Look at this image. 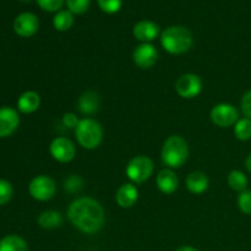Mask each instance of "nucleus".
Segmentation results:
<instances>
[{"label":"nucleus","instance_id":"nucleus-1","mask_svg":"<svg viewBox=\"0 0 251 251\" xmlns=\"http://www.w3.org/2000/svg\"><path fill=\"white\" fill-rule=\"evenodd\" d=\"M68 218L75 228L86 234L100 232L105 221L104 210L92 198H78L68 208Z\"/></svg>","mask_w":251,"mask_h":251},{"label":"nucleus","instance_id":"nucleus-2","mask_svg":"<svg viewBox=\"0 0 251 251\" xmlns=\"http://www.w3.org/2000/svg\"><path fill=\"white\" fill-rule=\"evenodd\" d=\"M193 34L183 26H171L161 34V44L169 54H184L193 47Z\"/></svg>","mask_w":251,"mask_h":251},{"label":"nucleus","instance_id":"nucleus-3","mask_svg":"<svg viewBox=\"0 0 251 251\" xmlns=\"http://www.w3.org/2000/svg\"><path fill=\"white\" fill-rule=\"evenodd\" d=\"M189 157V146L185 139L179 135H172L164 141L161 151V158L169 169L180 168Z\"/></svg>","mask_w":251,"mask_h":251},{"label":"nucleus","instance_id":"nucleus-4","mask_svg":"<svg viewBox=\"0 0 251 251\" xmlns=\"http://www.w3.org/2000/svg\"><path fill=\"white\" fill-rule=\"evenodd\" d=\"M75 135L80 146L86 150H95L103 140V129L100 123L91 118L81 119L75 129Z\"/></svg>","mask_w":251,"mask_h":251},{"label":"nucleus","instance_id":"nucleus-5","mask_svg":"<svg viewBox=\"0 0 251 251\" xmlns=\"http://www.w3.org/2000/svg\"><path fill=\"white\" fill-rule=\"evenodd\" d=\"M153 162L147 156H136L126 166V176L132 183L141 184L149 180L153 174Z\"/></svg>","mask_w":251,"mask_h":251},{"label":"nucleus","instance_id":"nucleus-6","mask_svg":"<svg viewBox=\"0 0 251 251\" xmlns=\"http://www.w3.org/2000/svg\"><path fill=\"white\" fill-rule=\"evenodd\" d=\"M29 195L37 201H48L54 198L56 184L53 178L48 176H37L28 185Z\"/></svg>","mask_w":251,"mask_h":251},{"label":"nucleus","instance_id":"nucleus-7","mask_svg":"<svg viewBox=\"0 0 251 251\" xmlns=\"http://www.w3.org/2000/svg\"><path fill=\"white\" fill-rule=\"evenodd\" d=\"M210 118L215 125L220 127H229L239 120V112L229 103H220L211 109Z\"/></svg>","mask_w":251,"mask_h":251},{"label":"nucleus","instance_id":"nucleus-8","mask_svg":"<svg viewBox=\"0 0 251 251\" xmlns=\"http://www.w3.org/2000/svg\"><path fill=\"white\" fill-rule=\"evenodd\" d=\"M49 152H50L51 157L55 159L56 162L60 163H69L73 161L76 156V147L71 140L68 137H55L53 141L50 142L49 146Z\"/></svg>","mask_w":251,"mask_h":251},{"label":"nucleus","instance_id":"nucleus-9","mask_svg":"<svg viewBox=\"0 0 251 251\" xmlns=\"http://www.w3.org/2000/svg\"><path fill=\"white\" fill-rule=\"evenodd\" d=\"M202 90V81L195 74H184L176 80V91L181 98L190 100L200 95Z\"/></svg>","mask_w":251,"mask_h":251},{"label":"nucleus","instance_id":"nucleus-10","mask_svg":"<svg viewBox=\"0 0 251 251\" xmlns=\"http://www.w3.org/2000/svg\"><path fill=\"white\" fill-rule=\"evenodd\" d=\"M39 28L38 17L32 12H22L15 19L14 31L17 36L22 38H28L34 36Z\"/></svg>","mask_w":251,"mask_h":251},{"label":"nucleus","instance_id":"nucleus-11","mask_svg":"<svg viewBox=\"0 0 251 251\" xmlns=\"http://www.w3.org/2000/svg\"><path fill=\"white\" fill-rule=\"evenodd\" d=\"M158 59V51L151 43H141L135 48L132 60L139 68L151 69Z\"/></svg>","mask_w":251,"mask_h":251},{"label":"nucleus","instance_id":"nucleus-12","mask_svg":"<svg viewBox=\"0 0 251 251\" xmlns=\"http://www.w3.org/2000/svg\"><path fill=\"white\" fill-rule=\"evenodd\" d=\"M20 124L19 113L11 107L0 108V137H9L17 130Z\"/></svg>","mask_w":251,"mask_h":251},{"label":"nucleus","instance_id":"nucleus-13","mask_svg":"<svg viewBox=\"0 0 251 251\" xmlns=\"http://www.w3.org/2000/svg\"><path fill=\"white\" fill-rule=\"evenodd\" d=\"M132 34L141 43H150L158 37L159 27L151 20H142L135 25L132 28Z\"/></svg>","mask_w":251,"mask_h":251},{"label":"nucleus","instance_id":"nucleus-14","mask_svg":"<svg viewBox=\"0 0 251 251\" xmlns=\"http://www.w3.org/2000/svg\"><path fill=\"white\" fill-rule=\"evenodd\" d=\"M156 184L161 193L166 194V195H171V194L176 193V190L178 189L179 179L176 174L174 173L173 169L164 168L157 174Z\"/></svg>","mask_w":251,"mask_h":251},{"label":"nucleus","instance_id":"nucleus-15","mask_svg":"<svg viewBox=\"0 0 251 251\" xmlns=\"http://www.w3.org/2000/svg\"><path fill=\"white\" fill-rule=\"evenodd\" d=\"M139 190L132 183H125L118 189L115 200L122 208H130L137 202Z\"/></svg>","mask_w":251,"mask_h":251},{"label":"nucleus","instance_id":"nucleus-16","mask_svg":"<svg viewBox=\"0 0 251 251\" xmlns=\"http://www.w3.org/2000/svg\"><path fill=\"white\" fill-rule=\"evenodd\" d=\"M100 98L93 91H86L78 98L77 108L81 114L83 115H93L100 110Z\"/></svg>","mask_w":251,"mask_h":251},{"label":"nucleus","instance_id":"nucleus-17","mask_svg":"<svg viewBox=\"0 0 251 251\" xmlns=\"http://www.w3.org/2000/svg\"><path fill=\"white\" fill-rule=\"evenodd\" d=\"M185 184L186 188H188V190L191 194L200 195V194L205 193L207 190L208 185H210V180H208L207 176L203 172L195 171L189 174L185 180Z\"/></svg>","mask_w":251,"mask_h":251},{"label":"nucleus","instance_id":"nucleus-18","mask_svg":"<svg viewBox=\"0 0 251 251\" xmlns=\"http://www.w3.org/2000/svg\"><path fill=\"white\" fill-rule=\"evenodd\" d=\"M41 105V97L34 91H26L17 100V109L22 114H32Z\"/></svg>","mask_w":251,"mask_h":251},{"label":"nucleus","instance_id":"nucleus-19","mask_svg":"<svg viewBox=\"0 0 251 251\" xmlns=\"http://www.w3.org/2000/svg\"><path fill=\"white\" fill-rule=\"evenodd\" d=\"M37 222H38L39 227H42L43 229H54L63 225V216L58 211H44L38 216Z\"/></svg>","mask_w":251,"mask_h":251},{"label":"nucleus","instance_id":"nucleus-20","mask_svg":"<svg viewBox=\"0 0 251 251\" xmlns=\"http://www.w3.org/2000/svg\"><path fill=\"white\" fill-rule=\"evenodd\" d=\"M0 251H28V245L24 238L10 234L0 240Z\"/></svg>","mask_w":251,"mask_h":251},{"label":"nucleus","instance_id":"nucleus-21","mask_svg":"<svg viewBox=\"0 0 251 251\" xmlns=\"http://www.w3.org/2000/svg\"><path fill=\"white\" fill-rule=\"evenodd\" d=\"M74 22H75L74 14L69 10H60L53 17V26L59 32L69 31L73 27Z\"/></svg>","mask_w":251,"mask_h":251},{"label":"nucleus","instance_id":"nucleus-22","mask_svg":"<svg viewBox=\"0 0 251 251\" xmlns=\"http://www.w3.org/2000/svg\"><path fill=\"white\" fill-rule=\"evenodd\" d=\"M227 183L232 190L238 191V193H243L248 188L247 176L242 171H238V169H234V171L228 174Z\"/></svg>","mask_w":251,"mask_h":251},{"label":"nucleus","instance_id":"nucleus-23","mask_svg":"<svg viewBox=\"0 0 251 251\" xmlns=\"http://www.w3.org/2000/svg\"><path fill=\"white\" fill-rule=\"evenodd\" d=\"M234 135L240 141H248L251 139V120L248 118L239 119L234 125Z\"/></svg>","mask_w":251,"mask_h":251},{"label":"nucleus","instance_id":"nucleus-24","mask_svg":"<svg viewBox=\"0 0 251 251\" xmlns=\"http://www.w3.org/2000/svg\"><path fill=\"white\" fill-rule=\"evenodd\" d=\"M68 10L74 15H82L88 10L91 0H65Z\"/></svg>","mask_w":251,"mask_h":251},{"label":"nucleus","instance_id":"nucleus-25","mask_svg":"<svg viewBox=\"0 0 251 251\" xmlns=\"http://www.w3.org/2000/svg\"><path fill=\"white\" fill-rule=\"evenodd\" d=\"M14 195V188L11 183L5 179H0V206L6 205Z\"/></svg>","mask_w":251,"mask_h":251},{"label":"nucleus","instance_id":"nucleus-26","mask_svg":"<svg viewBox=\"0 0 251 251\" xmlns=\"http://www.w3.org/2000/svg\"><path fill=\"white\" fill-rule=\"evenodd\" d=\"M238 206L239 210L244 215L251 216V190H245L243 193H239L238 196Z\"/></svg>","mask_w":251,"mask_h":251},{"label":"nucleus","instance_id":"nucleus-27","mask_svg":"<svg viewBox=\"0 0 251 251\" xmlns=\"http://www.w3.org/2000/svg\"><path fill=\"white\" fill-rule=\"evenodd\" d=\"M100 10L105 14H115L122 9L123 0H97Z\"/></svg>","mask_w":251,"mask_h":251},{"label":"nucleus","instance_id":"nucleus-28","mask_svg":"<svg viewBox=\"0 0 251 251\" xmlns=\"http://www.w3.org/2000/svg\"><path fill=\"white\" fill-rule=\"evenodd\" d=\"M38 6L48 12H58L63 7L65 0H36Z\"/></svg>","mask_w":251,"mask_h":251},{"label":"nucleus","instance_id":"nucleus-29","mask_svg":"<svg viewBox=\"0 0 251 251\" xmlns=\"http://www.w3.org/2000/svg\"><path fill=\"white\" fill-rule=\"evenodd\" d=\"M82 185H83V181L80 176H70L68 179H66L65 183H64V189H65L68 193L74 194L80 191L81 189H82Z\"/></svg>","mask_w":251,"mask_h":251},{"label":"nucleus","instance_id":"nucleus-30","mask_svg":"<svg viewBox=\"0 0 251 251\" xmlns=\"http://www.w3.org/2000/svg\"><path fill=\"white\" fill-rule=\"evenodd\" d=\"M240 107H242V112L245 115V118L251 120V90L247 91L243 95L242 100H240Z\"/></svg>","mask_w":251,"mask_h":251},{"label":"nucleus","instance_id":"nucleus-31","mask_svg":"<svg viewBox=\"0 0 251 251\" xmlns=\"http://www.w3.org/2000/svg\"><path fill=\"white\" fill-rule=\"evenodd\" d=\"M80 120H78L77 115L75 113H65L63 117V124L64 126H66L68 129H76V126L78 125Z\"/></svg>","mask_w":251,"mask_h":251},{"label":"nucleus","instance_id":"nucleus-32","mask_svg":"<svg viewBox=\"0 0 251 251\" xmlns=\"http://www.w3.org/2000/svg\"><path fill=\"white\" fill-rule=\"evenodd\" d=\"M176 251H199V250L195 249V248H193V247H189V245H185V247L178 248Z\"/></svg>","mask_w":251,"mask_h":251},{"label":"nucleus","instance_id":"nucleus-33","mask_svg":"<svg viewBox=\"0 0 251 251\" xmlns=\"http://www.w3.org/2000/svg\"><path fill=\"white\" fill-rule=\"evenodd\" d=\"M245 167H247V169L249 171V173H251V153L247 157V161H245Z\"/></svg>","mask_w":251,"mask_h":251},{"label":"nucleus","instance_id":"nucleus-34","mask_svg":"<svg viewBox=\"0 0 251 251\" xmlns=\"http://www.w3.org/2000/svg\"><path fill=\"white\" fill-rule=\"evenodd\" d=\"M21 1H24V2H28V1H31V0H21Z\"/></svg>","mask_w":251,"mask_h":251}]
</instances>
